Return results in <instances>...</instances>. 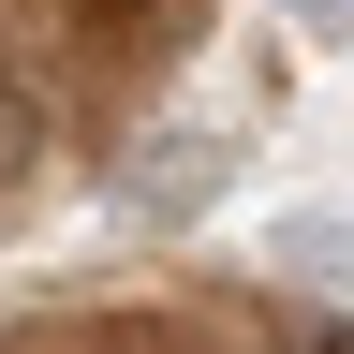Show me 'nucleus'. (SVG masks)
<instances>
[{"label": "nucleus", "instance_id": "nucleus-1", "mask_svg": "<svg viewBox=\"0 0 354 354\" xmlns=\"http://www.w3.org/2000/svg\"><path fill=\"white\" fill-rule=\"evenodd\" d=\"M207 192H221V148H207V133H162V148L133 162V207H148V221H192Z\"/></svg>", "mask_w": 354, "mask_h": 354}, {"label": "nucleus", "instance_id": "nucleus-2", "mask_svg": "<svg viewBox=\"0 0 354 354\" xmlns=\"http://www.w3.org/2000/svg\"><path fill=\"white\" fill-rule=\"evenodd\" d=\"M295 15H310V30H354V0H295Z\"/></svg>", "mask_w": 354, "mask_h": 354}]
</instances>
